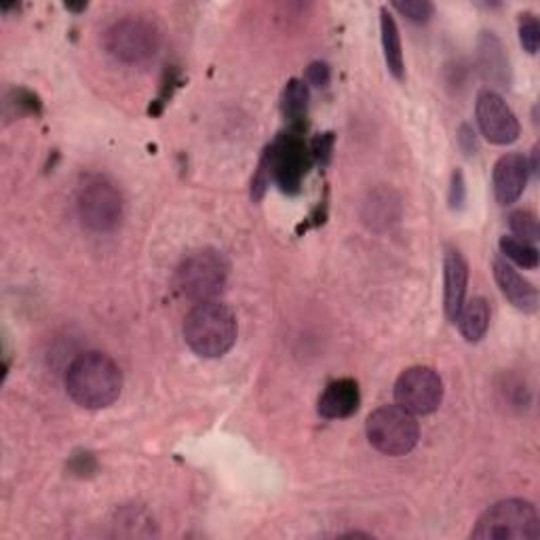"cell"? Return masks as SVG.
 <instances>
[{
  "label": "cell",
  "mask_w": 540,
  "mask_h": 540,
  "mask_svg": "<svg viewBox=\"0 0 540 540\" xmlns=\"http://www.w3.org/2000/svg\"><path fill=\"white\" fill-rule=\"evenodd\" d=\"M519 43H522V47L530 55L538 53V47H540V26H538L536 15H532V13H522V15H519Z\"/></svg>",
  "instance_id": "cell-22"
},
{
  "label": "cell",
  "mask_w": 540,
  "mask_h": 540,
  "mask_svg": "<svg viewBox=\"0 0 540 540\" xmlns=\"http://www.w3.org/2000/svg\"><path fill=\"white\" fill-rule=\"evenodd\" d=\"M66 9H70V11H85L87 9V3L85 5H66Z\"/></svg>",
  "instance_id": "cell-29"
},
{
  "label": "cell",
  "mask_w": 540,
  "mask_h": 540,
  "mask_svg": "<svg viewBox=\"0 0 540 540\" xmlns=\"http://www.w3.org/2000/svg\"><path fill=\"white\" fill-rule=\"evenodd\" d=\"M393 9L414 24H427L435 13V7L429 0H397V3H393Z\"/></svg>",
  "instance_id": "cell-21"
},
{
  "label": "cell",
  "mask_w": 540,
  "mask_h": 540,
  "mask_svg": "<svg viewBox=\"0 0 540 540\" xmlns=\"http://www.w3.org/2000/svg\"><path fill=\"white\" fill-rule=\"evenodd\" d=\"M395 401L414 416L433 414L443 401V380L427 365H414L395 382Z\"/></svg>",
  "instance_id": "cell-9"
},
{
  "label": "cell",
  "mask_w": 540,
  "mask_h": 540,
  "mask_svg": "<svg viewBox=\"0 0 540 540\" xmlns=\"http://www.w3.org/2000/svg\"><path fill=\"white\" fill-rule=\"evenodd\" d=\"M492 270H494V279L500 287L503 296L522 313H534L538 308V292L536 287L517 273V270L505 260L496 256L492 260Z\"/></svg>",
  "instance_id": "cell-13"
},
{
  "label": "cell",
  "mask_w": 540,
  "mask_h": 540,
  "mask_svg": "<svg viewBox=\"0 0 540 540\" xmlns=\"http://www.w3.org/2000/svg\"><path fill=\"white\" fill-rule=\"evenodd\" d=\"M76 211L85 228L93 233H110L123 220L125 201L119 186L110 178L91 173L76 192Z\"/></svg>",
  "instance_id": "cell-5"
},
{
  "label": "cell",
  "mask_w": 540,
  "mask_h": 540,
  "mask_svg": "<svg viewBox=\"0 0 540 540\" xmlns=\"http://www.w3.org/2000/svg\"><path fill=\"white\" fill-rule=\"evenodd\" d=\"M270 171H268V165L264 163V159H260L258 163V169L254 173V178H252V201H262L264 195H266V190L270 186Z\"/></svg>",
  "instance_id": "cell-26"
},
{
  "label": "cell",
  "mask_w": 540,
  "mask_h": 540,
  "mask_svg": "<svg viewBox=\"0 0 540 540\" xmlns=\"http://www.w3.org/2000/svg\"><path fill=\"white\" fill-rule=\"evenodd\" d=\"M458 146H460L462 152L467 154V157L475 154V150H477V135H475V131H473L471 125H467V123L460 125V129H458Z\"/></svg>",
  "instance_id": "cell-28"
},
{
  "label": "cell",
  "mask_w": 540,
  "mask_h": 540,
  "mask_svg": "<svg viewBox=\"0 0 540 540\" xmlns=\"http://www.w3.org/2000/svg\"><path fill=\"white\" fill-rule=\"evenodd\" d=\"M458 325V330L467 342H479L484 340L490 327V304L486 298H473L469 302L462 304L460 313L454 321Z\"/></svg>",
  "instance_id": "cell-18"
},
{
  "label": "cell",
  "mask_w": 540,
  "mask_h": 540,
  "mask_svg": "<svg viewBox=\"0 0 540 540\" xmlns=\"http://www.w3.org/2000/svg\"><path fill=\"white\" fill-rule=\"evenodd\" d=\"M498 247H500V254H503V258L515 262L517 266L528 268V270L538 266V249L534 247V243H528L524 239H517V237L509 235V237H503L498 241Z\"/></svg>",
  "instance_id": "cell-19"
},
{
  "label": "cell",
  "mask_w": 540,
  "mask_h": 540,
  "mask_svg": "<svg viewBox=\"0 0 540 540\" xmlns=\"http://www.w3.org/2000/svg\"><path fill=\"white\" fill-rule=\"evenodd\" d=\"M365 435L374 450L397 458L410 454L418 446L420 427L408 410L399 405H382L368 416Z\"/></svg>",
  "instance_id": "cell-7"
},
{
  "label": "cell",
  "mask_w": 540,
  "mask_h": 540,
  "mask_svg": "<svg viewBox=\"0 0 540 540\" xmlns=\"http://www.w3.org/2000/svg\"><path fill=\"white\" fill-rule=\"evenodd\" d=\"M9 106H15L17 114H24V112H38V108H41V102H38V98L34 93H30L28 89H15L11 91V98L7 100Z\"/></svg>",
  "instance_id": "cell-24"
},
{
  "label": "cell",
  "mask_w": 540,
  "mask_h": 540,
  "mask_svg": "<svg viewBox=\"0 0 540 540\" xmlns=\"http://www.w3.org/2000/svg\"><path fill=\"white\" fill-rule=\"evenodd\" d=\"M104 47L121 64H146L161 49V32L148 19L125 17L104 32Z\"/></svg>",
  "instance_id": "cell-8"
},
{
  "label": "cell",
  "mask_w": 540,
  "mask_h": 540,
  "mask_svg": "<svg viewBox=\"0 0 540 540\" xmlns=\"http://www.w3.org/2000/svg\"><path fill=\"white\" fill-rule=\"evenodd\" d=\"M475 119L479 131L490 144L509 146L519 138V121L511 106L492 89L479 91L475 102Z\"/></svg>",
  "instance_id": "cell-10"
},
{
  "label": "cell",
  "mask_w": 540,
  "mask_h": 540,
  "mask_svg": "<svg viewBox=\"0 0 540 540\" xmlns=\"http://www.w3.org/2000/svg\"><path fill=\"white\" fill-rule=\"evenodd\" d=\"M228 281V262L216 249H199L182 260L176 287L182 298L203 304L216 300Z\"/></svg>",
  "instance_id": "cell-4"
},
{
  "label": "cell",
  "mask_w": 540,
  "mask_h": 540,
  "mask_svg": "<svg viewBox=\"0 0 540 540\" xmlns=\"http://www.w3.org/2000/svg\"><path fill=\"white\" fill-rule=\"evenodd\" d=\"M479 68L486 81L509 87V57L492 32H484L479 38Z\"/></svg>",
  "instance_id": "cell-15"
},
{
  "label": "cell",
  "mask_w": 540,
  "mask_h": 540,
  "mask_svg": "<svg viewBox=\"0 0 540 540\" xmlns=\"http://www.w3.org/2000/svg\"><path fill=\"white\" fill-rule=\"evenodd\" d=\"M380 36H382V51L384 62H387L389 72L397 81L405 79V60H403V47H401V34L395 17L389 13L387 7L380 9Z\"/></svg>",
  "instance_id": "cell-17"
},
{
  "label": "cell",
  "mask_w": 540,
  "mask_h": 540,
  "mask_svg": "<svg viewBox=\"0 0 540 540\" xmlns=\"http://www.w3.org/2000/svg\"><path fill=\"white\" fill-rule=\"evenodd\" d=\"M264 163L268 165L270 180H273L285 195H298L304 178L313 167L311 148L304 142L300 131L289 129L270 144L264 154Z\"/></svg>",
  "instance_id": "cell-6"
},
{
  "label": "cell",
  "mask_w": 540,
  "mask_h": 540,
  "mask_svg": "<svg viewBox=\"0 0 540 540\" xmlns=\"http://www.w3.org/2000/svg\"><path fill=\"white\" fill-rule=\"evenodd\" d=\"M465 197H467L465 178H462V171L456 169L452 173V184H450V207L460 209L462 203H465Z\"/></svg>",
  "instance_id": "cell-27"
},
{
  "label": "cell",
  "mask_w": 540,
  "mask_h": 540,
  "mask_svg": "<svg viewBox=\"0 0 540 540\" xmlns=\"http://www.w3.org/2000/svg\"><path fill=\"white\" fill-rule=\"evenodd\" d=\"M509 228L513 230V237H517V239H524L528 243L538 241L540 228H538V220L532 211H526V209L513 211V214L509 216Z\"/></svg>",
  "instance_id": "cell-20"
},
{
  "label": "cell",
  "mask_w": 540,
  "mask_h": 540,
  "mask_svg": "<svg viewBox=\"0 0 540 540\" xmlns=\"http://www.w3.org/2000/svg\"><path fill=\"white\" fill-rule=\"evenodd\" d=\"M469 285V264L460 249L448 247L443 256V311H446L448 321H456L462 304L467 298Z\"/></svg>",
  "instance_id": "cell-12"
},
{
  "label": "cell",
  "mask_w": 540,
  "mask_h": 540,
  "mask_svg": "<svg viewBox=\"0 0 540 540\" xmlns=\"http://www.w3.org/2000/svg\"><path fill=\"white\" fill-rule=\"evenodd\" d=\"M66 391L85 410H106L121 397L123 372L108 355L89 351L68 365Z\"/></svg>",
  "instance_id": "cell-1"
},
{
  "label": "cell",
  "mask_w": 540,
  "mask_h": 540,
  "mask_svg": "<svg viewBox=\"0 0 540 540\" xmlns=\"http://www.w3.org/2000/svg\"><path fill=\"white\" fill-rule=\"evenodd\" d=\"M330 76H332L330 66L325 62H313L304 72V83L317 89H325L327 83H330Z\"/></svg>",
  "instance_id": "cell-25"
},
{
  "label": "cell",
  "mask_w": 540,
  "mask_h": 540,
  "mask_svg": "<svg viewBox=\"0 0 540 540\" xmlns=\"http://www.w3.org/2000/svg\"><path fill=\"white\" fill-rule=\"evenodd\" d=\"M528 159L519 152H509L503 154L494 165L492 173V186H494V197L500 205H513L519 201V197L524 195L526 184H528Z\"/></svg>",
  "instance_id": "cell-11"
},
{
  "label": "cell",
  "mask_w": 540,
  "mask_h": 540,
  "mask_svg": "<svg viewBox=\"0 0 540 540\" xmlns=\"http://www.w3.org/2000/svg\"><path fill=\"white\" fill-rule=\"evenodd\" d=\"M361 391L359 384L353 378H338L325 387L319 397L317 410L327 420H342L349 418L359 410Z\"/></svg>",
  "instance_id": "cell-14"
},
{
  "label": "cell",
  "mask_w": 540,
  "mask_h": 540,
  "mask_svg": "<svg viewBox=\"0 0 540 540\" xmlns=\"http://www.w3.org/2000/svg\"><path fill=\"white\" fill-rule=\"evenodd\" d=\"M334 133H319L313 138V142L308 144V148H311V157H313V163L325 167L330 165L332 161V152H334Z\"/></svg>",
  "instance_id": "cell-23"
},
{
  "label": "cell",
  "mask_w": 540,
  "mask_h": 540,
  "mask_svg": "<svg viewBox=\"0 0 540 540\" xmlns=\"http://www.w3.org/2000/svg\"><path fill=\"white\" fill-rule=\"evenodd\" d=\"M540 536V515L522 498L500 500L479 515L471 538L475 540H536Z\"/></svg>",
  "instance_id": "cell-3"
},
{
  "label": "cell",
  "mask_w": 540,
  "mask_h": 540,
  "mask_svg": "<svg viewBox=\"0 0 540 540\" xmlns=\"http://www.w3.org/2000/svg\"><path fill=\"white\" fill-rule=\"evenodd\" d=\"M308 100H311V93H308V85L304 81L300 79L287 81L281 93V114L292 131L304 133L308 117Z\"/></svg>",
  "instance_id": "cell-16"
},
{
  "label": "cell",
  "mask_w": 540,
  "mask_h": 540,
  "mask_svg": "<svg viewBox=\"0 0 540 540\" xmlns=\"http://www.w3.org/2000/svg\"><path fill=\"white\" fill-rule=\"evenodd\" d=\"M182 332L192 353L203 359H218L235 346L239 323L226 304L211 300L195 304L184 319Z\"/></svg>",
  "instance_id": "cell-2"
}]
</instances>
